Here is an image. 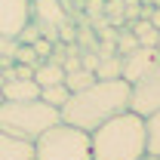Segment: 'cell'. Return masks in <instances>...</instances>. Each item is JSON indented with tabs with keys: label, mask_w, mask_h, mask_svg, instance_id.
I'll list each match as a JSON object with an SVG mask.
<instances>
[{
	"label": "cell",
	"mask_w": 160,
	"mask_h": 160,
	"mask_svg": "<svg viewBox=\"0 0 160 160\" xmlns=\"http://www.w3.org/2000/svg\"><path fill=\"white\" fill-rule=\"evenodd\" d=\"M129 99H132V83H126L123 77L96 80L92 86L71 92V99L62 105V123H71L83 132H96L102 123L129 111Z\"/></svg>",
	"instance_id": "6da1fadb"
},
{
	"label": "cell",
	"mask_w": 160,
	"mask_h": 160,
	"mask_svg": "<svg viewBox=\"0 0 160 160\" xmlns=\"http://www.w3.org/2000/svg\"><path fill=\"white\" fill-rule=\"evenodd\" d=\"M92 139V160H142L145 151V117L132 108L102 123Z\"/></svg>",
	"instance_id": "7a4b0ae2"
},
{
	"label": "cell",
	"mask_w": 160,
	"mask_h": 160,
	"mask_svg": "<svg viewBox=\"0 0 160 160\" xmlns=\"http://www.w3.org/2000/svg\"><path fill=\"white\" fill-rule=\"evenodd\" d=\"M62 123V111L46 105L43 99H25V102H0V129L16 139L34 142L49 126Z\"/></svg>",
	"instance_id": "3957f363"
},
{
	"label": "cell",
	"mask_w": 160,
	"mask_h": 160,
	"mask_svg": "<svg viewBox=\"0 0 160 160\" xmlns=\"http://www.w3.org/2000/svg\"><path fill=\"white\" fill-rule=\"evenodd\" d=\"M34 160H92V139L71 123H56L34 139Z\"/></svg>",
	"instance_id": "277c9868"
},
{
	"label": "cell",
	"mask_w": 160,
	"mask_h": 160,
	"mask_svg": "<svg viewBox=\"0 0 160 160\" xmlns=\"http://www.w3.org/2000/svg\"><path fill=\"white\" fill-rule=\"evenodd\" d=\"M129 108H132L136 114H142V117H148L151 111L160 108V56H157V62L148 68V74L132 83Z\"/></svg>",
	"instance_id": "5b68a950"
},
{
	"label": "cell",
	"mask_w": 160,
	"mask_h": 160,
	"mask_svg": "<svg viewBox=\"0 0 160 160\" xmlns=\"http://www.w3.org/2000/svg\"><path fill=\"white\" fill-rule=\"evenodd\" d=\"M31 22V0H0V37H16Z\"/></svg>",
	"instance_id": "8992f818"
},
{
	"label": "cell",
	"mask_w": 160,
	"mask_h": 160,
	"mask_svg": "<svg viewBox=\"0 0 160 160\" xmlns=\"http://www.w3.org/2000/svg\"><path fill=\"white\" fill-rule=\"evenodd\" d=\"M31 22L40 28V34L52 37V31L65 25V9L62 0H31Z\"/></svg>",
	"instance_id": "52a82bcc"
},
{
	"label": "cell",
	"mask_w": 160,
	"mask_h": 160,
	"mask_svg": "<svg viewBox=\"0 0 160 160\" xmlns=\"http://www.w3.org/2000/svg\"><path fill=\"white\" fill-rule=\"evenodd\" d=\"M157 49H148V46H139V49H132V52H126V56H120L123 65H120V77L126 80V83H136L139 77L148 74V68L157 62Z\"/></svg>",
	"instance_id": "ba28073f"
},
{
	"label": "cell",
	"mask_w": 160,
	"mask_h": 160,
	"mask_svg": "<svg viewBox=\"0 0 160 160\" xmlns=\"http://www.w3.org/2000/svg\"><path fill=\"white\" fill-rule=\"evenodd\" d=\"M0 92L3 99L9 102H25V99H40V86L34 83V77L22 80V77H6L0 83Z\"/></svg>",
	"instance_id": "9c48e42d"
},
{
	"label": "cell",
	"mask_w": 160,
	"mask_h": 160,
	"mask_svg": "<svg viewBox=\"0 0 160 160\" xmlns=\"http://www.w3.org/2000/svg\"><path fill=\"white\" fill-rule=\"evenodd\" d=\"M0 160H34V142L16 139L0 129Z\"/></svg>",
	"instance_id": "30bf717a"
},
{
	"label": "cell",
	"mask_w": 160,
	"mask_h": 160,
	"mask_svg": "<svg viewBox=\"0 0 160 160\" xmlns=\"http://www.w3.org/2000/svg\"><path fill=\"white\" fill-rule=\"evenodd\" d=\"M34 83H37L40 89L43 86H56V83H65V68H62L56 59H46L34 65Z\"/></svg>",
	"instance_id": "8fae6325"
},
{
	"label": "cell",
	"mask_w": 160,
	"mask_h": 160,
	"mask_svg": "<svg viewBox=\"0 0 160 160\" xmlns=\"http://www.w3.org/2000/svg\"><path fill=\"white\" fill-rule=\"evenodd\" d=\"M145 151L151 157H160V108L145 117Z\"/></svg>",
	"instance_id": "7c38bea8"
},
{
	"label": "cell",
	"mask_w": 160,
	"mask_h": 160,
	"mask_svg": "<svg viewBox=\"0 0 160 160\" xmlns=\"http://www.w3.org/2000/svg\"><path fill=\"white\" fill-rule=\"evenodd\" d=\"M129 31L136 34V40H139V46H148V49H157V40H160V31L151 25L148 19H136L129 22Z\"/></svg>",
	"instance_id": "4fadbf2b"
},
{
	"label": "cell",
	"mask_w": 160,
	"mask_h": 160,
	"mask_svg": "<svg viewBox=\"0 0 160 160\" xmlns=\"http://www.w3.org/2000/svg\"><path fill=\"white\" fill-rule=\"evenodd\" d=\"M120 65H123V59H120L117 52H105L102 56L99 52V65H96V77L99 80H114V77H120Z\"/></svg>",
	"instance_id": "5bb4252c"
},
{
	"label": "cell",
	"mask_w": 160,
	"mask_h": 160,
	"mask_svg": "<svg viewBox=\"0 0 160 160\" xmlns=\"http://www.w3.org/2000/svg\"><path fill=\"white\" fill-rule=\"evenodd\" d=\"M96 80H99V77H96L92 71H86V68H77V71H68V74H65V86H68L71 92H80V89L92 86Z\"/></svg>",
	"instance_id": "9a60e30c"
},
{
	"label": "cell",
	"mask_w": 160,
	"mask_h": 160,
	"mask_svg": "<svg viewBox=\"0 0 160 160\" xmlns=\"http://www.w3.org/2000/svg\"><path fill=\"white\" fill-rule=\"evenodd\" d=\"M40 99L46 102V105H52V108H59V111H62V105L71 99V89H68L65 83H56V86H43V89H40Z\"/></svg>",
	"instance_id": "2e32d148"
},
{
	"label": "cell",
	"mask_w": 160,
	"mask_h": 160,
	"mask_svg": "<svg viewBox=\"0 0 160 160\" xmlns=\"http://www.w3.org/2000/svg\"><path fill=\"white\" fill-rule=\"evenodd\" d=\"M132 49H139V40L132 31H123L117 34V56H126V52H132Z\"/></svg>",
	"instance_id": "e0dca14e"
},
{
	"label": "cell",
	"mask_w": 160,
	"mask_h": 160,
	"mask_svg": "<svg viewBox=\"0 0 160 160\" xmlns=\"http://www.w3.org/2000/svg\"><path fill=\"white\" fill-rule=\"evenodd\" d=\"M37 37H43V34H40V28L34 25V22H28V25L22 28L19 34H16V40H19V43H28V46H31V43H34Z\"/></svg>",
	"instance_id": "ac0fdd59"
},
{
	"label": "cell",
	"mask_w": 160,
	"mask_h": 160,
	"mask_svg": "<svg viewBox=\"0 0 160 160\" xmlns=\"http://www.w3.org/2000/svg\"><path fill=\"white\" fill-rule=\"evenodd\" d=\"M96 65H99V52H92V49H89V52H83V56H80V68H86V71H92V74H96Z\"/></svg>",
	"instance_id": "d6986e66"
},
{
	"label": "cell",
	"mask_w": 160,
	"mask_h": 160,
	"mask_svg": "<svg viewBox=\"0 0 160 160\" xmlns=\"http://www.w3.org/2000/svg\"><path fill=\"white\" fill-rule=\"evenodd\" d=\"M148 22H151V25L160 31V6H151V12H148Z\"/></svg>",
	"instance_id": "ffe728a7"
},
{
	"label": "cell",
	"mask_w": 160,
	"mask_h": 160,
	"mask_svg": "<svg viewBox=\"0 0 160 160\" xmlns=\"http://www.w3.org/2000/svg\"><path fill=\"white\" fill-rule=\"evenodd\" d=\"M142 160H160V157H151V154H145V157H142Z\"/></svg>",
	"instance_id": "44dd1931"
},
{
	"label": "cell",
	"mask_w": 160,
	"mask_h": 160,
	"mask_svg": "<svg viewBox=\"0 0 160 160\" xmlns=\"http://www.w3.org/2000/svg\"><path fill=\"white\" fill-rule=\"evenodd\" d=\"M157 52H160V40H157Z\"/></svg>",
	"instance_id": "7402d4cb"
},
{
	"label": "cell",
	"mask_w": 160,
	"mask_h": 160,
	"mask_svg": "<svg viewBox=\"0 0 160 160\" xmlns=\"http://www.w3.org/2000/svg\"><path fill=\"white\" fill-rule=\"evenodd\" d=\"M0 102H3V92H0Z\"/></svg>",
	"instance_id": "603a6c76"
}]
</instances>
